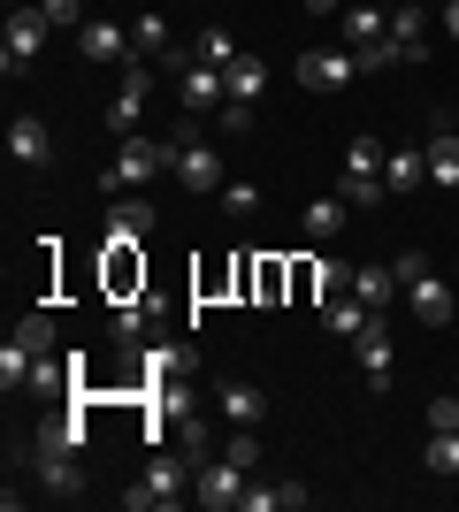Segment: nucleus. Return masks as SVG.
I'll return each mask as SVG.
<instances>
[{"label":"nucleus","mask_w":459,"mask_h":512,"mask_svg":"<svg viewBox=\"0 0 459 512\" xmlns=\"http://www.w3.org/2000/svg\"><path fill=\"white\" fill-rule=\"evenodd\" d=\"M8 161H16V169H54V130L39 123V115H16V123H8Z\"/></svg>","instance_id":"12"},{"label":"nucleus","mask_w":459,"mask_h":512,"mask_svg":"<svg viewBox=\"0 0 459 512\" xmlns=\"http://www.w3.org/2000/svg\"><path fill=\"white\" fill-rule=\"evenodd\" d=\"M192 54H199L207 69H230V62H238V39H230V31L215 23V31H199V46H192Z\"/></svg>","instance_id":"28"},{"label":"nucleus","mask_w":459,"mask_h":512,"mask_svg":"<svg viewBox=\"0 0 459 512\" xmlns=\"http://www.w3.org/2000/svg\"><path fill=\"white\" fill-rule=\"evenodd\" d=\"M46 31H54V23H46L31 0H16V16H8V31H0V69H8V77H31L39 54H46Z\"/></svg>","instance_id":"5"},{"label":"nucleus","mask_w":459,"mask_h":512,"mask_svg":"<svg viewBox=\"0 0 459 512\" xmlns=\"http://www.w3.org/2000/svg\"><path fill=\"white\" fill-rule=\"evenodd\" d=\"M222 85H230V107H253V100L268 92V69L253 62V54H238V62L222 69Z\"/></svg>","instance_id":"24"},{"label":"nucleus","mask_w":459,"mask_h":512,"mask_svg":"<svg viewBox=\"0 0 459 512\" xmlns=\"http://www.w3.org/2000/svg\"><path fill=\"white\" fill-rule=\"evenodd\" d=\"M421 459H429V474H459V428H437Z\"/></svg>","instance_id":"29"},{"label":"nucleus","mask_w":459,"mask_h":512,"mask_svg":"<svg viewBox=\"0 0 459 512\" xmlns=\"http://www.w3.org/2000/svg\"><path fill=\"white\" fill-rule=\"evenodd\" d=\"M245 482H253V474H245L238 459H222V451H215V459L199 467V505H207V512H238L245 505Z\"/></svg>","instance_id":"9"},{"label":"nucleus","mask_w":459,"mask_h":512,"mask_svg":"<svg viewBox=\"0 0 459 512\" xmlns=\"http://www.w3.org/2000/svg\"><path fill=\"white\" fill-rule=\"evenodd\" d=\"M391 39V16H383V0H345V46L360 54V46Z\"/></svg>","instance_id":"18"},{"label":"nucleus","mask_w":459,"mask_h":512,"mask_svg":"<svg viewBox=\"0 0 459 512\" xmlns=\"http://www.w3.org/2000/svg\"><path fill=\"white\" fill-rule=\"evenodd\" d=\"M291 77H299L306 92H345L352 77H360V62H352V46H345V54H322V46H314V54L291 62Z\"/></svg>","instance_id":"10"},{"label":"nucleus","mask_w":459,"mask_h":512,"mask_svg":"<svg viewBox=\"0 0 459 512\" xmlns=\"http://www.w3.org/2000/svg\"><path fill=\"white\" fill-rule=\"evenodd\" d=\"M391 276H398V299L414 306V321H421V329H444V321L459 314V306H452V283L437 276V260L421 253V245H406V253L391 260Z\"/></svg>","instance_id":"2"},{"label":"nucleus","mask_w":459,"mask_h":512,"mask_svg":"<svg viewBox=\"0 0 459 512\" xmlns=\"http://www.w3.org/2000/svg\"><path fill=\"white\" fill-rule=\"evenodd\" d=\"M391 46H398V62H429V8L421 0L391 8Z\"/></svg>","instance_id":"15"},{"label":"nucleus","mask_w":459,"mask_h":512,"mask_svg":"<svg viewBox=\"0 0 459 512\" xmlns=\"http://www.w3.org/2000/svg\"><path fill=\"white\" fill-rule=\"evenodd\" d=\"M31 8H39L54 31H77V0H31Z\"/></svg>","instance_id":"34"},{"label":"nucleus","mask_w":459,"mask_h":512,"mask_svg":"<svg viewBox=\"0 0 459 512\" xmlns=\"http://www.w3.org/2000/svg\"><path fill=\"white\" fill-rule=\"evenodd\" d=\"M215 406H222V421H230V428H261L268 421V398L253 383H238V375H222V383H215Z\"/></svg>","instance_id":"16"},{"label":"nucleus","mask_w":459,"mask_h":512,"mask_svg":"<svg viewBox=\"0 0 459 512\" xmlns=\"http://www.w3.org/2000/svg\"><path fill=\"white\" fill-rule=\"evenodd\" d=\"M192 482H199V459H192L184 444H176V451L161 444V451H153V467L123 490V505H131V512H169V505H184V497H192Z\"/></svg>","instance_id":"3"},{"label":"nucleus","mask_w":459,"mask_h":512,"mask_svg":"<svg viewBox=\"0 0 459 512\" xmlns=\"http://www.w3.org/2000/svg\"><path fill=\"white\" fill-rule=\"evenodd\" d=\"M421 153H429V184H444V192H459V123H452V115H437V123H429V138H421Z\"/></svg>","instance_id":"14"},{"label":"nucleus","mask_w":459,"mask_h":512,"mask_svg":"<svg viewBox=\"0 0 459 512\" xmlns=\"http://www.w3.org/2000/svg\"><path fill=\"white\" fill-rule=\"evenodd\" d=\"M391 8H398V0H391Z\"/></svg>","instance_id":"38"},{"label":"nucleus","mask_w":459,"mask_h":512,"mask_svg":"<svg viewBox=\"0 0 459 512\" xmlns=\"http://www.w3.org/2000/svg\"><path fill=\"white\" fill-rule=\"evenodd\" d=\"M222 459H238V467L253 474V467H261V428H238V436L222 444Z\"/></svg>","instance_id":"33"},{"label":"nucleus","mask_w":459,"mask_h":512,"mask_svg":"<svg viewBox=\"0 0 459 512\" xmlns=\"http://www.w3.org/2000/svg\"><path fill=\"white\" fill-rule=\"evenodd\" d=\"M77 54H85V62H123V69H131L138 62V54H131V23H108V16L77 23Z\"/></svg>","instance_id":"11"},{"label":"nucleus","mask_w":459,"mask_h":512,"mask_svg":"<svg viewBox=\"0 0 459 512\" xmlns=\"http://www.w3.org/2000/svg\"><path fill=\"white\" fill-rule=\"evenodd\" d=\"M383 192H391V184H383V176H368V169H337V199H345L352 214H368V207H383Z\"/></svg>","instance_id":"23"},{"label":"nucleus","mask_w":459,"mask_h":512,"mask_svg":"<svg viewBox=\"0 0 459 512\" xmlns=\"http://www.w3.org/2000/svg\"><path fill=\"white\" fill-rule=\"evenodd\" d=\"M176 100H184V115H222L230 85H222V69H207V62L192 54V62L176 69Z\"/></svg>","instance_id":"8"},{"label":"nucleus","mask_w":459,"mask_h":512,"mask_svg":"<svg viewBox=\"0 0 459 512\" xmlns=\"http://www.w3.org/2000/svg\"><path fill=\"white\" fill-rule=\"evenodd\" d=\"M16 344H23V352H39V360H54V314H23Z\"/></svg>","instance_id":"27"},{"label":"nucleus","mask_w":459,"mask_h":512,"mask_svg":"<svg viewBox=\"0 0 459 512\" xmlns=\"http://www.w3.org/2000/svg\"><path fill=\"white\" fill-rule=\"evenodd\" d=\"M429 428H459V398L444 390V398H429Z\"/></svg>","instance_id":"35"},{"label":"nucleus","mask_w":459,"mask_h":512,"mask_svg":"<svg viewBox=\"0 0 459 512\" xmlns=\"http://www.w3.org/2000/svg\"><path fill=\"white\" fill-rule=\"evenodd\" d=\"M222 214H230V222L261 214V184H222Z\"/></svg>","instance_id":"32"},{"label":"nucleus","mask_w":459,"mask_h":512,"mask_svg":"<svg viewBox=\"0 0 459 512\" xmlns=\"http://www.w3.org/2000/svg\"><path fill=\"white\" fill-rule=\"evenodd\" d=\"M169 169H176V184H192V192H222V184H230V176H222V153L199 138V115L169 130Z\"/></svg>","instance_id":"4"},{"label":"nucleus","mask_w":459,"mask_h":512,"mask_svg":"<svg viewBox=\"0 0 459 512\" xmlns=\"http://www.w3.org/2000/svg\"><path fill=\"white\" fill-rule=\"evenodd\" d=\"M146 92H153V62H131V69H123V85H115V100H108V130H115V138H138Z\"/></svg>","instance_id":"7"},{"label":"nucleus","mask_w":459,"mask_h":512,"mask_svg":"<svg viewBox=\"0 0 459 512\" xmlns=\"http://www.w3.org/2000/svg\"><path fill=\"white\" fill-rule=\"evenodd\" d=\"M345 169H368V176H383V138H368V130H360V138L345 146Z\"/></svg>","instance_id":"31"},{"label":"nucleus","mask_w":459,"mask_h":512,"mask_svg":"<svg viewBox=\"0 0 459 512\" xmlns=\"http://www.w3.org/2000/svg\"><path fill=\"white\" fill-rule=\"evenodd\" d=\"M161 169H169V138H161V146H153V138H123V153H115L108 176H100V192L123 199V192H138V184H153Z\"/></svg>","instance_id":"6"},{"label":"nucleus","mask_w":459,"mask_h":512,"mask_svg":"<svg viewBox=\"0 0 459 512\" xmlns=\"http://www.w3.org/2000/svg\"><path fill=\"white\" fill-rule=\"evenodd\" d=\"M115 344H123V352L153 344V299H131V306H115Z\"/></svg>","instance_id":"25"},{"label":"nucleus","mask_w":459,"mask_h":512,"mask_svg":"<svg viewBox=\"0 0 459 512\" xmlns=\"http://www.w3.org/2000/svg\"><path fill=\"white\" fill-rule=\"evenodd\" d=\"M368 321H375V306H368V299H352V291H337V299L322 306V329H329V337H360Z\"/></svg>","instance_id":"20"},{"label":"nucleus","mask_w":459,"mask_h":512,"mask_svg":"<svg viewBox=\"0 0 459 512\" xmlns=\"http://www.w3.org/2000/svg\"><path fill=\"white\" fill-rule=\"evenodd\" d=\"M85 436H92L85 413L31 428V474H39L46 497H77V490H85V467H77V459H85Z\"/></svg>","instance_id":"1"},{"label":"nucleus","mask_w":459,"mask_h":512,"mask_svg":"<svg viewBox=\"0 0 459 512\" xmlns=\"http://www.w3.org/2000/svg\"><path fill=\"white\" fill-rule=\"evenodd\" d=\"M131 54H138V62H169V54H176L169 23H161V16H138L131 23Z\"/></svg>","instance_id":"26"},{"label":"nucleus","mask_w":459,"mask_h":512,"mask_svg":"<svg viewBox=\"0 0 459 512\" xmlns=\"http://www.w3.org/2000/svg\"><path fill=\"white\" fill-rule=\"evenodd\" d=\"M100 237H108V245H146V237H153V199H131V192H123V199L108 207V230H100Z\"/></svg>","instance_id":"17"},{"label":"nucleus","mask_w":459,"mask_h":512,"mask_svg":"<svg viewBox=\"0 0 459 512\" xmlns=\"http://www.w3.org/2000/svg\"><path fill=\"white\" fill-rule=\"evenodd\" d=\"M352 344H360V375H368V390L383 398V390H391V367H398V344H391V329H383V314H375Z\"/></svg>","instance_id":"13"},{"label":"nucleus","mask_w":459,"mask_h":512,"mask_svg":"<svg viewBox=\"0 0 459 512\" xmlns=\"http://www.w3.org/2000/svg\"><path fill=\"white\" fill-rule=\"evenodd\" d=\"M299 222H306V237H314V245H329V237H337V230L352 222V207H345L337 192H322V199H306V214H299Z\"/></svg>","instance_id":"19"},{"label":"nucleus","mask_w":459,"mask_h":512,"mask_svg":"<svg viewBox=\"0 0 459 512\" xmlns=\"http://www.w3.org/2000/svg\"><path fill=\"white\" fill-rule=\"evenodd\" d=\"M345 291H352V299H368V306H391V299H398V276L383 268V260H360Z\"/></svg>","instance_id":"22"},{"label":"nucleus","mask_w":459,"mask_h":512,"mask_svg":"<svg viewBox=\"0 0 459 512\" xmlns=\"http://www.w3.org/2000/svg\"><path fill=\"white\" fill-rule=\"evenodd\" d=\"M284 268H276V260H253V299H261V306H276V299H284Z\"/></svg>","instance_id":"30"},{"label":"nucleus","mask_w":459,"mask_h":512,"mask_svg":"<svg viewBox=\"0 0 459 512\" xmlns=\"http://www.w3.org/2000/svg\"><path fill=\"white\" fill-rule=\"evenodd\" d=\"M306 8H314V16H329V8H345V0H306Z\"/></svg>","instance_id":"37"},{"label":"nucleus","mask_w":459,"mask_h":512,"mask_svg":"<svg viewBox=\"0 0 459 512\" xmlns=\"http://www.w3.org/2000/svg\"><path fill=\"white\" fill-rule=\"evenodd\" d=\"M383 184H391V192H414V184H429V153H421V146L383 153Z\"/></svg>","instance_id":"21"},{"label":"nucleus","mask_w":459,"mask_h":512,"mask_svg":"<svg viewBox=\"0 0 459 512\" xmlns=\"http://www.w3.org/2000/svg\"><path fill=\"white\" fill-rule=\"evenodd\" d=\"M444 39L459 46V0H444Z\"/></svg>","instance_id":"36"}]
</instances>
